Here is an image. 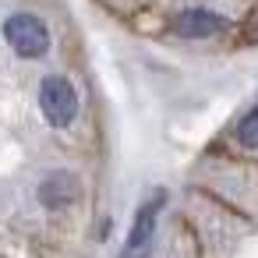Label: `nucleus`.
<instances>
[{
  "mask_svg": "<svg viewBox=\"0 0 258 258\" xmlns=\"http://www.w3.org/2000/svg\"><path fill=\"white\" fill-rule=\"evenodd\" d=\"M4 39H8V46L18 53V57H25V60H39V57H46L50 53V25L39 18V15H32V11H15V15H8L4 18Z\"/></svg>",
  "mask_w": 258,
  "mask_h": 258,
  "instance_id": "nucleus-1",
  "label": "nucleus"
},
{
  "mask_svg": "<svg viewBox=\"0 0 258 258\" xmlns=\"http://www.w3.org/2000/svg\"><path fill=\"white\" fill-rule=\"evenodd\" d=\"M39 110L50 127H71L78 120V92L64 75H46L39 82Z\"/></svg>",
  "mask_w": 258,
  "mask_h": 258,
  "instance_id": "nucleus-2",
  "label": "nucleus"
},
{
  "mask_svg": "<svg viewBox=\"0 0 258 258\" xmlns=\"http://www.w3.org/2000/svg\"><path fill=\"white\" fill-rule=\"evenodd\" d=\"M163 205H166V195H163V191H152V198H145V202L138 205L120 258H142V254L149 251V244H152V237H156V223H159Z\"/></svg>",
  "mask_w": 258,
  "mask_h": 258,
  "instance_id": "nucleus-3",
  "label": "nucleus"
},
{
  "mask_svg": "<svg viewBox=\"0 0 258 258\" xmlns=\"http://www.w3.org/2000/svg\"><path fill=\"white\" fill-rule=\"evenodd\" d=\"M226 18L209 11V8H184L170 18V32L180 39H212L219 32H226Z\"/></svg>",
  "mask_w": 258,
  "mask_h": 258,
  "instance_id": "nucleus-4",
  "label": "nucleus"
},
{
  "mask_svg": "<svg viewBox=\"0 0 258 258\" xmlns=\"http://www.w3.org/2000/svg\"><path fill=\"white\" fill-rule=\"evenodd\" d=\"M39 202L46 205V209H68L78 195H82V180L75 177V173H68V170H57V173H50L43 184H39Z\"/></svg>",
  "mask_w": 258,
  "mask_h": 258,
  "instance_id": "nucleus-5",
  "label": "nucleus"
},
{
  "mask_svg": "<svg viewBox=\"0 0 258 258\" xmlns=\"http://www.w3.org/2000/svg\"><path fill=\"white\" fill-rule=\"evenodd\" d=\"M233 138H237L244 149H258V106H251V110H247V113L237 120Z\"/></svg>",
  "mask_w": 258,
  "mask_h": 258,
  "instance_id": "nucleus-6",
  "label": "nucleus"
},
{
  "mask_svg": "<svg viewBox=\"0 0 258 258\" xmlns=\"http://www.w3.org/2000/svg\"><path fill=\"white\" fill-rule=\"evenodd\" d=\"M237 39H240L244 46H258V4L240 18V25H237Z\"/></svg>",
  "mask_w": 258,
  "mask_h": 258,
  "instance_id": "nucleus-7",
  "label": "nucleus"
}]
</instances>
